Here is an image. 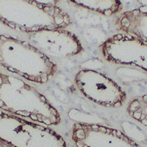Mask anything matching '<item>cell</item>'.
Listing matches in <instances>:
<instances>
[{"mask_svg":"<svg viewBox=\"0 0 147 147\" xmlns=\"http://www.w3.org/2000/svg\"><path fill=\"white\" fill-rule=\"evenodd\" d=\"M0 23L31 34L43 30L65 29L73 21L58 6H42L31 0H0Z\"/></svg>","mask_w":147,"mask_h":147,"instance_id":"3","label":"cell"},{"mask_svg":"<svg viewBox=\"0 0 147 147\" xmlns=\"http://www.w3.org/2000/svg\"><path fill=\"white\" fill-rule=\"evenodd\" d=\"M0 66L37 84L47 83L57 72V65L31 42L6 35H0Z\"/></svg>","mask_w":147,"mask_h":147,"instance_id":"2","label":"cell"},{"mask_svg":"<svg viewBox=\"0 0 147 147\" xmlns=\"http://www.w3.org/2000/svg\"><path fill=\"white\" fill-rule=\"evenodd\" d=\"M0 110L46 125H57L61 115L34 87L16 76L0 72Z\"/></svg>","mask_w":147,"mask_h":147,"instance_id":"1","label":"cell"},{"mask_svg":"<svg viewBox=\"0 0 147 147\" xmlns=\"http://www.w3.org/2000/svg\"><path fill=\"white\" fill-rule=\"evenodd\" d=\"M74 5L93 11L106 17L114 16L122 11L120 0H69Z\"/></svg>","mask_w":147,"mask_h":147,"instance_id":"10","label":"cell"},{"mask_svg":"<svg viewBox=\"0 0 147 147\" xmlns=\"http://www.w3.org/2000/svg\"><path fill=\"white\" fill-rule=\"evenodd\" d=\"M71 138L76 147H141L118 129L82 122L73 125Z\"/></svg>","mask_w":147,"mask_h":147,"instance_id":"7","label":"cell"},{"mask_svg":"<svg viewBox=\"0 0 147 147\" xmlns=\"http://www.w3.org/2000/svg\"><path fill=\"white\" fill-rule=\"evenodd\" d=\"M115 25L124 34L133 36L147 43V5L122 12Z\"/></svg>","mask_w":147,"mask_h":147,"instance_id":"9","label":"cell"},{"mask_svg":"<svg viewBox=\"0 0 147 147\" xmlns=\"http://www.w3.org/2000/svg\"><path fill=\"white\" fill-rule=\"evenodd\" d=\"M0 139L12 147H68L55 130L0 110Z\"/></svg>","mask_w":147,"mask_h":147,"instance_id":"4","label":"cell"},{"mask_svg":"<svg viewBox=\"0 0 147 147\" xmlns=\"http://www.w3.org/2000/svg\"><path fill=\"white\" fill-rule=\"evenodd\" d=\"M0 147H12L11 145H10L9 144L5 143V141L0 139Z\"/></svg>","mask_w":147,"mask_h":147,"instance_id":"13","label":"cell"},{"mask_svg":"<svg viewBox=\"0 0 147 147\" xmlns=\"http://www.w3.org/2000/svg\"><path fill=\"white\" fill-rule=\"evenodd\" d=\"M80 92L92 102L106 107H120L126 100L124 89L113 79L96 70L82 69L75 76Z\"/></svg>","mask_w":147,"mask_h":147,"instance_id":"5","label":"cell"},{"mask_svg":"<svg viewBox=\"0 0 147 147\" xmlns=\"http://www.w3.org/2000/svg\"><path fill=\"white\" fill-rule=\"evenodd\" d=\"M30 41L49 57H72L83 51L78 36L65 29H49L31 33Z\"/></svg>","mask_w":147,"mask_h":147,"instance_id":"8","label":"cell"},{"mask_svg":"<svg viewBox=\"0 0 147 147\" xmlns=\"http://www.w3.org/2000/svg\"><path fill=\"white\" fill-rule=\"evenodd\" d=\"M127 113L133 119L147 126V94L133 98L127 106Z\"/></svg>","mask_w":147,"mask_h":147,"instance_id":"11","label":"cell"},{"mask_svg":"<svg viewBox=\"0 0 147 147\" xmlns=\"http://www.w3.org/2000/svg\"><path fill=\"white\" fill-rule=\"evenodd\" d=\"M31 1L42 5V6H57V4L61 1V0H31Z\"/></svg>","mask_w":147,"mask_h":147,"instance_id":"12","label":"cell"},{"mask_svg":"<svg viewBox=\"0 0 147 147\" xmlns=\"http://www.w3.org/2000/svg\"><path fill=\"white\" fill-rule=\"evenodd\" d=\"M104 59L111 63L137 67L147 72V43L127 34H116L100 47Z\"/></svg>","mask_w":147,"mask_h":147,"instance_id":"6","label":"cell"}]
</instances>
